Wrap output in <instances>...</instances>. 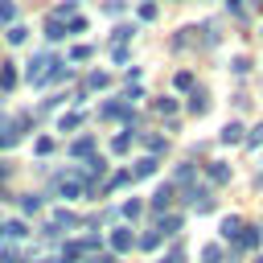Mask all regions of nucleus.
I'll return each mask as SVG.
<instances>
[{"label": "nucleus", "instance_id": "f257e3e1", "mask_svg": "<svg viewBox=\"0 0 263 263\" xmlns=\"http://www.w3.org/2000/svg\"><path fill=\"white\" fill-rule=\"evenodd\" d=\"M173 201H177V189H173V185H160V189L152 193V205H148V210H152V214H168Z\"/></svg>", "mask_w": 263, "mask_h": 263}, {"label": "nucleus", "instance_id": "f03ea898", "mask_svg": "<svg viewBox=\"0 0 263 263\" xmlns=\"http://www.w3.org/2000/svg\"><path fill=\"white\" fill-rule=\"evenodd\" d=\"M156 230H160L164 238H173V234H181V230H185V218H181V214H160Z\"/></svg>", "mask_w": 263, "mask_h": 263}, {"label": "nucleus", "instance_id": "7ed1b4c3", "mask_svg": "<svg viewBox=\"0 0 263 263\" xmlns=\"http://www.w3.org/2000/svg\"><path fill=\"white\" fill-rule=\"evenodd\" d=\"M90 247H99V238H82V242H66V247H62V263H74V259H82V251H90Z\"/></svg>", "mask_w": 263, "mask_h": 263}, {"label": "nucleus", "instance_id": "20e7f679", "mask_svg": "<svg viewBox=\"0 0 263 263\" xmlns=\"http://www.w3.org/2000/svg\"><path fill=\"white\" fill-rule=\"evenodd\" d=\"M107 242H111V251H132V247H136V234H132L127 226H119V230H111Z\"/></svg>", "mask_w": 263, "mask_h": 263}, {"label": "nucleus", "instance_id": "39448f33", "mask_svg": "<svg viewBox=\"0 0 263 263\" xmlns=\"http://www.w3.org/2000/svg\"><path fill=\"white\" fill-rule=\"evenodd\" d=\"M152 111H156V115H164V119H173V115H177V111H181V103H177V99H168V95H164V99H152Z\"/></svg>", "mask_w": 263, "mask_h": 263}, {"label": "nucleus", "instance_id": "423d86ee", "mask_svg": "<svg viewBox=\"0 0 263 263\" xmlns=\"http://www.w3.org/2000/svg\"><path fill=\"white\" fill-rule=\"evenodd\" d=\"M205 177H210L214 185H226V181H230V164H226V160H214V164L205 168Z\"/></svg>", "mask_w": 263, "mask_h": 263}, {"label": "nucleus", "instance_id": "0eeeda50", "mask_svg": "<svg viewBox=\"0 0 263 263\" xmlns=\"http://www.w3.org/2000/svg\"><path fill=\"white\" fill-rule=\"evenodd\" d=\"M259 238H263V234H259V226H242L238 247H242V251H259Z\"/></svg>", "mask_w": 263, "mask_h": 263}, {"label": "nucleus", "instance_id": "6e6552de", "mask_svg": "<svg viewBox=\"0 0 263 263\" xmlns=\"http://www.w3.org/2000/svg\"><path fill=\"white\" fill-rule=\"evenodd\" d=\"M45 37H49V41H62V37H70V25L49 16V21H45Z\"/></svg>", "mask_w": 263, "mask_h": 263}, {"label": "nucleus", "instance_id": "1a4fd4ad", "mask_svg": "<svg viewBox=\"0 0 263 263\" xmlns=\"http://www.w3.org/2000/svg\"><path fill=\"white\" fill-rule=\"evenodd\" d=\"M242 140H247V127L242 123H226L222 127V144H242Z\"/></svg>", "mask_w": 263, "mask_h": 263}, {"label": "nucleus", "instance_id": "9d476101", "mask_svg": "<svg viewBox=\"0 0 263 263\" xmlns=\"http://www.w3.org/2000/svg\"><path fill=\"white\" fill-rule=\"evenodd\" d=\"M49 62H53V58H49V53H37V58H33V62H29V82H37V78H41V74H45V66H49Z\"/></svg>", "mask_w": 263, "mask_h": 263}, {"label": "nucleus", "instance_id": "9b49d317", "mask_svg": "<svg viewBox=\"0 0 263 263\" xmlns=\"http://www.w3.org/2000/svg\"><path fill=\"white\" fill-rule=\"evenodd\" d=\"M70 156H78V160H82V156H95V140H90V136L74 140V144H70Z\"/></svg>", "mask_w": 263, "mask_h": 263}, {"label": "nucleus", "instance_id": "f8f14e48", "mask_svg": "<svg viewBox=\"0 0 263 263\" xmlns=\"http://www.w3.org/2000/svg\"><path fill=\"white\" fill-rule=\"evenodd\" d=\"M160 242H164V234H160V230H148V234H140V238H136V247H144V251H160Z\"/></svg>", "mask_w": 263, "mask_h": 263}, {"label": "nucleus", "instance_id": "ddd939ff", "mask_svg": "<svg viewBox=\"0 0 263 263\" xmlns=\"http://www.w3.org/2000/svg\"><path fill=\"white\" fill-rule=\"evenodd\" d=\"M238 234H242V218H234V214L222 218V238H238Z\"/></svg>", "mask_w": 263, "mask_h": 263}, {"label": "nucleus", "instance_id": "4468645a", "mask_svg": "<svg viewBox=\"0 0 263 263\" xmlns=\"http://www.w3.org/2000/svg\"><path fill=\"white\" fill-rule=\"evenodd\" d=\"M205 107H210V95H205V90H193V95H189V111H193V115H201Z\"/></svg>", "mask_w": 263, "mask_h": 263}, {"label": "nucleus", "instance_id": "2eb2a0df", "mask_svg": "<svg viewBox=\"0 0 263 263\" xmlns=\"http://www.w3.org/2000/svg\"><path fill=\"white\" fill-rule=\"evenodd\" d=\"M201 263H226V251H222L218 242H210V247L201 251Z\"/></svg>", "mask_w": 263, "mask_h": 263}, {"label": "nucleus", "instance_id": "dca6fc26", "mask_svg": "<svg viewBox=\"0 0 263 263\" xmlns=\"http://www.w3.org/2000/svg\"><path fill=\"white\" fill-rule=\"evenodd\" d=\"M4 37H8V45H25L29 29H25V25H8V33H4Z\"/></svg>", "mask_w": 263, "mask_h": 263}, {"label": "nucleus", "instance_id": "f3484780", "mask_svg": "<svg viewBox=\"0 0 263 263\" xmlns=\"http://www.w3.org/2000/svg\"><path fill=\"white\" fill-rule=\"evenodd\" d=\"M78 123H82V111H70V115H62V119H58V132H74Z\"/></svg>", "mask_w": 263, "mask_h": 263}, {"label": "nucleus", "instance_id": "a211bd4d", "mask_svg": "<svg viewBox=\"0 0 263 263\" xmlns=\"http://www.w3.org/2000/svg\"><path fill=\"white\" fill-rule=\"evenodd\" d=\"M152 173H156V156H144V160L132 168V177H152Z\"/></svg>", "mask_w": 263, "mask_h": 263}, {"label": "nucleus", "instance_id": "6ab92c4d", "mask_svg": "<svg viewBox=\"0 0 263 263\" xmlns=\"http://www.w3.org/2000/svg\"><path fill=\"white\" fill-rule=\"evenodd\" d=\"M107 82H111V78H107L103 70H95V74H86V90H103Z\"/></svg>", "mask_w": 263, "mask_h": 263}, {"label": "nucleus", "instance_id": "aec40b11", "mask_svg": "<svg viewBox=\"0 0 263 263\" xmlns=\"http://www.w3.org/2000/svg\"><path fill=\"white\" fill-rule=\"evenodd\" d=\"M173 86H177V90H193V74H189V70H177V74H173Z\"/></svg>", "mask_w": 263, "mask_h": 263}, {"label": "nucleus", "instance_id": "412c9836", "mask_svg": "<svg viewBox=\"0 0 263 263\" xmlns=\"http://www.w3.org/2000/svg\"><path fill=\"white\" fill-rule=\"evenodd\" d=\"M132 140H136L132 132H119V136L111 140V152H127V148H132Z\"/></svg>", "mask_w": 263, "mask_h": 263}, {"label": "nucleus", "instance_id": "4be33fe9", "mask_svg": "<svg viewBox=\"0 0 263 263\" xmlns=\"http://www.w3.org/2000/svg\"><path fill=\"white\" fill-rule=\"evenodd\" d=\"M140 214H144V201L140 197H127L123 201V218H140Z\"/></svg>", "mask_w": 263, "mask_h": 263}, {"label": "nucleus", "instance_id": "5701e85b", "mask_svg": "<svg viewBox=\"0 0 263 263\" xmlns=\"http://www.w3.org/2000/svg\"><path fill=\"white\" fill-rule=\"evenodd\" d=\"M49 222H53V226H78V218H74V214H66V210H53V214H49Z\"/></svg>", "mask_w": 263, "mask_h": 263}, {"label": "nucleus", "instance_id": "b1692460", "mask_svg": "<svg viewBox=\"0 0 263 263\" xmlns=\"http://www.w3.org/2000/svg\"><path fill=\"white\" fill-rule=\"evenodd\" d=\"M0 86H4V90H12V86H16V70H12V66H4V70H0Z\"/></svg>", "mask_w": 263, "mask_h": 263}, {"label": "nucleus", "instance_id": "393cba45", "mask_svg": "<svg viewBox=\"0 0 263 263\" xmlns=\"http://www.w3.org/2000/svg\"><path fill=\"white\" fill-rule=\"evenodd\" d=\"M144 148H148V156H156V152H164V140L160 136H144Z\"/></svg>", "mask_w": 263, "mask_h": 263}, {"label": "nucleus", "instance_id": "a878e982", "mask_svg": "<svg viewBox=\"0 0 263 263\" xmlns=\"http://www.w3.org/2000/svg\"><path fill=\"white\" fill-rule=\"evenodd\" d=\"M21 210H25V214H37V210H41V197H37V193L21 197Z\"/></svg>", "mask_w": 263, "mask_h": 263}, {"label": "nucleus", "instance_id": "bb28decb", "mask_svg": "<svg viewBox=\"0 0 263 263\" xmlns=\"http://www.w3.org/2000/svg\"><path fill=\"white\" fill-rule=\"evenodd\" d=\"M33 152H37V156H49V152H53V140H49V136H41V140L33 144Z\"/></svg>", "mask_w": 263, "mask_h": 263}, {"label": "nucleus", "instance_id": "cd10ccee", "mask_svg": "<svg viewBox=\"0 0 263 263\" xmlns=\"http://www.w3.org/2000/svg\"><path fill=\"white\" fill-rule=\"evenodd\" d=\"M177 185H193V164H181L177 168Z\"/></svg>", "mask_w": 263, "mask_h": 263}, {"label": "nucleus", "instance_id": "c85d7f7f", "mask_svg": "<svg viewBox=\"0 0 263 263\" xmlns=\"http://www.w3.org/2000/svg\"><path fill=\"white\" fill-rule=\"evenodd\" d=\"M0 21H16V4L12 0H0Z\"/></svg>", "mask_w": 263, "mask_h": 263}, {"label": "nucleus", "instance_id": "c756f323", "mask_svg": "<svg viewBox=\"0 0 263 263\" xmlns=\"http://www.w3.org/2000/svg\"><path fill=\"white\" fill-rule=\"evenodd\" d=\"M132 33H136V29H132V25H119V29H115V37H111V45H115V41H119V45H123V41H127V37H132Z\"/></svg>", "mask_w": 263, "mask_h": 263}, {"label": "nucleus", "instance_id": "7c9ffc66", "mask_svg": "<svg viewBox=\"0 0 263 263\" xmlns=\"http://www.w3.org/2000/svg\"><path fill=\"white\" fill-rule=\"evenodd\" d=\"M86 58H90V45H74L70 49V62H86Z\"/></svg>", "mask_w": 263, "mask_h": 263}, {"label": "nucleus", "instance_id": "2f4dec72", "mask_svg": "<svg viewBox=\"0 0 263 263\" xmlns=\"http://www.w3.org/2000/svg\"><path fill=\"white\" fill-rule=\"evenodd\" d=\"M160 263H185V247H173V251H168Z\"/></svg>", "mask_w": 263, "mask_h": 263}, {"label": "nucleus", "instance_id": "473e14b6", "mask_svg": "<svg viewBox=\"0 0 263 263\" xmlns=\"http://www.w3.org/2000/svg\"><path fill=\"white\" fill-rule=\"evenodd\" d=\"M247 148H263V123H259V127L247 136Z\"/></svg>", "mask_w": 263, "mask_h": 263}, {"label": "nucleus", "instance_id": "72a5a7b5", "mask_svg": "<svg viewBox=\"0 0 263 263\" xmlns=\"http://www.w3.org/2000/svg\"><path fill=\"white\" fill-rule=\"evenodd\" d=\"M230 70H234V74H247V70H251V58H234Z\"/></svg>", "mask_w": 263, "mask_h": 263}, {"label": "nucleus", "instance_id": "f704fd0d", "mask_svg": "<svg viewBox=\"0 0 263 263\" xmlns=\"http://www.w3.org/2000/svg\"><path fill=\"white\" fill-rule=\"evenodd\" d=\"M111 58H115V62L123 66V62H127V49H123V45H111Z\"/></svg>", "mask_w": 263, "mask_h": 263}, {"label": "nucleus", "instance_id": "c9c22d12", "mask_svg": "<svg viewBox=\"0 0 263 263\" xmlns=\"http://www.w3.org/2000/svg\"><path fill=\"white\" fill-rule=\"evenodd\" d=\"M41 263H58V259H41Z\"/></svg>", "mask_w": 263, "mask_h": 263}, {"label": "nucleus", "instance_id": "e433bc0d", "mask_svg": "<svg viewBox=\"0 0 263 263\" xmlns=\"http://www.w3.org/2000/svg\"><path fill=\"white\" fill-rule=\"evenodd\" d=\"M255 263H263V255H259V259H255Z\"/></svg>", "mask_w": 263, "mask_h": 263}, {"label": "nucleus", "instance_id": "4c0bfd02", "mask_svg": "<svg viewBox=\"0 0 263 263\" xmlns=\"http://www.w3.org/2000/svg\"><path fill=\"white\" fill-rule=\"evenodd\" d=\"M0 193H4V189H0Z\"/></svg>", "mask_w": 263, "mask_h": 263}]
</instances>
